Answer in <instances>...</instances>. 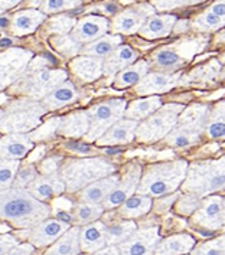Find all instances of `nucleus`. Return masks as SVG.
Here are the masks:
<instances>
[{
	"instance_id": "412c9836",
	"label": "nucleus",
	"mask_w": 225,
	"mask_h": 255,
	"mask_svg": "<svg viewBox=\"0 0 225 255\" xmlns=\"http://www.w3.org/2000/svg\"><path fill=\"white\" fill-rule=\"evenodd\" d=\"M104 59L81 55L69 62V69L82 82H93L104 74Z\"/></svg>"
},
{
	"instance_id": "2eb2a0df",
	"label": "nucleus",
	"mask_w": 225,
	"mask_h": 255,
	"mask_svg": "<svg viewBox=\"0 0 225 255\" xmlns=\"http://www.w3.org/2000/svg\"><path fill=\"white\" fill-rule=\"evenodd\" d=\"M160 242L159 228L149 227L136 231L132 237L120 244V254L121 255H153L155 250Z\"/></svg>"
},
{
	"instance_id": "cd10ccee",
	"label": "nucleus",
	"mask_w": 225,
	"mask_h": 255,
	"mask_svg": "<svg viewBox=\"0 0 225 255\" xmlns=\"http://www.w3.org/2000/svg\"><path fill=\"white\" fill-rule=\"evenodd\" d=\"M77 98H78L77 88L74 87L71 81L66 80L61 85H58L53 91H51L40 103L49 111V110H58V108L65 107L68 104H72L77 101Z\"/></svg>"
},
{
	"instance_id": "e433bc0d",
	"label": "nucleus",
	"mask_w": 225,
	"mask_h": 255,
	"mask_svg": "<svg viewBox=\"0 0 225 255\" xmlns=\"http://www.w3.org/2000/svg\"><path fill=\"white\" fill-rule=\"evenodd\" d=\"M207 135L212 140L225 138V103H220L214 108L207 123Z\"/></svg>"
},
{
	"instance_id": "473e14b6",
	"label": "nucleus",
	"mask_w": 225,
	"mask_h": 255,
	"mask_svg": "<svg viewBox=\"0 0 225 255\" xmlns=\"http://www.w3.org/2000/svg\"><path fill=\"white\" fill-rule=\"evenodd\" d=\"M121 45V36L119 35H108L100 39L87 43L81 48V54L94 56V58H107L111 52H114Z\"/></svg>"
},
{
	"instance_id": "7ed1b4c3",
	"label": "nucleus",
	"mask_w": 225,
	"mask_h": 255,
	"mask_svg": "<svg viewBox=\"0 0 225 255\" xmlns=\"http://www.w3.org/2000/svg\"><path fill=\"white\" fill-rule=\"evenodd\" d=\"M48 110L40 101L20 98L0 106V133L27 134L40 124Z\"/></svg>"
},
{
	"instance_id": "4468645a",
	"label": "nucleus",
	"mask_w": 225,
	"mask_h": 255,
	"mask_svg": "<svg viewBox=\"0 0 225 255\" xmlns=\"http://www.w3.org/2000/svg\"><path fill=\"white\" fill-rule=\"evenodd\" d=\"M142 180V166L137 163H132L126 173L120 179L119 185L116 189L107 196V199L103 202V208L108 211L116 206H121L134 192H137V188Z\"/></svg>"
},
{
	"instance_id": "a878e982",
	"label": "nucleus",
	"mask_w": 225,
	"mask_h": 255,
	"mask_svg": "<svg viewBox=\"0 0 225 255\" xmlns=\"http://www.w3.org/2000/svg\"><path fill=\"white\" fill-rule=\"evenodd\" d=\"M225 26V0H217L194 20L192 27L199 32H211Z\"/></svg>"
},
{
	"instance_id": "a18cd8bd",
	"label": "nucleus",
	"mask_w": 225,
	"mask_h": 255,
	"mask_svg": "<svg viewBox=\"0 0 225 255\" xmlns=\"http://www.w3.org/2000/svg\"><path fill=\"white\" fill-rule=\"evenodd\" d=\"M39 176V170L36 169L35 164L32 163H27L25 166H20L19 170H17V175L14 179L13 188L17 189H26L36 177Z\"/></svg>"
},
{
	"instance_id": "3c124183",
	"label": "nucleus",
	"mask_w": 225,
	"mask_h": 255,
	"mask_svg": "<svg viewBox=\"0 0 225 255\" xmlns=\"http://www.w3.org/2000/svg\"><path fill=\"white\" fill-rule=\"evenodd\" d=\"M17 244L20 242L17 241L13 234H0V255H6Z\"/></svg>"
},
{
	"instance_id": "4d7b16f0",
	"label": "nucleus",
	"mask_w": 225,
	"mask_h": 255,
	"mask_svg": "<svg viewBox=\"0 0 225 255\" xmlns=\"http://www.w3.org/2000/svg\"><path fill=\"white\" fill-rule=\"evenodd\" d=\"M120 151H121L120 148H111V150H108L107 153H108V154H114V153H120Z\"/></svg>"
},
{
	"instance_id": "bb28decb",
	"label": "nucleus",
	"mask_w": 225,
	"mask_h": 255,
	"mask_svg": "<svg viewBox=\"0 0 225 255\" xmlns=\"http://www.w3.org/2000/svg\"><path fill=\"white\" fill-rule=\"evenodd\" d=\"M137 55L129 45H120L119 48L104 58V74L106 77H113L120 74L123 69L134 64Z\"/></svg>"
},
{
	"instance_id": "20e7f679",
	"label": "nucleus",
	"mask_w": 225,
	"mask_h": 255,
	"mask_svg": "<svg viewBox=\"0 0 225 255\" xmlns=\"http://www.w3.org/2000/svg\"><path fill=\"white\" fill-rule=\"evenodd\" d=\"M66 78L68 74L64 69H51L46 65L29 64L26 72L7 91L23 98L42 101L58 85L65 82Z\"/></svg>"
},
{
	"instance_id": "6ab92c4d",
	"label": "nucleus",
	"mask_w": 225,
	"mask_h": 255,
	"mask_svg": "<svg viewBox=\"0 0 225 255\" xmlns=\"http://www.w3.org/2000/svg\"><path fill=\"white\" fill-rule=\"evenodd\" d=\"M139 121L121 119L114 126H111L104 134L97 140L98 146H119L134 140Z\"/></svg>"
},
{
	"instance_id": "c756f323",
	"label": "nucleus",
	"mask_w": 225,
	"mask_h": 255,
	"mask_svg": "<svg viewBox=\"0 0 225 255\" xmlns=\"http://www.w3.org/2000/svg\"><path fill=\"white\" fill-rule=\"evenodd\" d=\"M80 227H71L65 234L51 245L43 255H80Z\"/></svg>"
},
{
	"instance_id": "f8f14e48",
	"label": "nucleus",
	"mask_w": 225,
	"mask_h": 255,
	"mask_svg": "<svg viewBox=\"0 0 225 255\" xmlns=\"http://www.w3.org/2000/svg\"><path fill=\"white\" fill-rule=\"evenodd\" d=\"M69 228H71L69 222H65L59 218H48L39 224L33 225L32 228L26 229V240L35 248L51 247L53 242L58 241Z\"/></svg>"
},
{
	"instance_id": "b1692460",
	"label": "nucleus",
	"mask_w": 225,
	"mask_h": 255,
	"mask_svg": "<svg viewBox=\"0 0 225 255\" xmlns=\"http://www.w3.org/2000/svg\"><path fill=\"white\" fill-rule=\"evenodd\" d=\"M45 19L46 14L36 9L20 10L10 17V32L14 36H25L27 33L35 32Z\"/></svg>"
},
{
	"instance_id": "f704fd0d",
	"label": "nucleus",
	"mask_w": 225,
	"mask_h": 255,
	"mask_svg": "<svg viewBox=\"0 0 225 255\" xmlns=\"http://www.w3.org/2000/svg\"><path fill=\"white\" fill-rule=\"evenodd\" d=\"M153 208V201L150 196H145V195H134L130 196L127 201L124 202L120 206L119 212L123 218H139L147 214L150 209Z\"/></svg>"
},
{
	"instance_id": "864d4df0",
	"label": "nucleus",
	"mask_w": 225,
	"mask_h": 255,
	"mask_svg": "<svg viewBox=\"0 0 225 255\" xmlns=\"http://www.w3.org/2000/svg\"><path fill=\"white\" fill-rule=\"evenodd\" d=\"M93 255H121L120 254V248L117 245H107L103 250L97 251Z\"/></svg>"
},
{
	"instance_id": "0eeeda50",
	"label": "nucleus",
	"mask_w": 225,
	"mask_h": 255,
	"mask_svg": "<svg viewBox=\"0 0 225 255\" xmlns=\"http://www.w3.org/2000/svg\"><path fill=\"white\" fill-rule=\"evenodd\" d=\"M210 114L211 110L207 106H192L184 110L175 128L166 135V143L173 147H189L198 143L207 128Z\"/></svg>"
},
{
	"instance_id": "37998d69",
	"label": "nucleus",
	"mask_w": 225,
	"mask_h": 255,
	"mask_svg": "<svg viewBox=\"0 0 225 255\" xmlns=\"http://www.w3.org/2000/svg\"><path fill=\"white\" fill-rule=\"evenodd\" d=\"M84 0H42L40 3V12L45 14L59 13L69 9L78 7Z\"/></svg>"
},
{
	"instance_id": "ea45409f",
	"label": "nucleus",
	"mask_w": 225,
	"mask_h": 255,
	"mask_svg": "<svg viewBox=\"0 0 225 255\" xmlns=\"http://www.w3.org/2000/svg\"><path fill=\"white\" fill-rule=\"evenodd\" d=\"M51 45L53 46L55 51H58L59 54L65 58H72L77 54L81 52V43L71 36V33L68 35H55L51 38Z\"/></svg>"
},
{
	"instance_id": "423d86ee",
	"label": "nucleus",
	"mask_w": 225,
	"mask_h": 255,
	"mask_svg": "<svg viewBox=\"0 0 225 255\" xmlns=\"http://www.w3.org/2000/svg\"><path fill=\"white\" fill-rule=\"evenodd\" d=\"M182 188L199 198L225 189V157L191 164Z\"/></svg>"
},
{
	"instance_id": "4c0bfd02",
	"label": "nucleus",
	"mask_w": 225,
	"mask_h": 255,
	"mask_svg": "<svg viewBox=\"0 0 225 255\" xmlns=\"http://www.w3.org/2000/svg\"><path fill=\"white\" fill-rule=\"evenodd\" d=\"M186 61L188 59L184 55H181V52L176 49V46H166L153 55V62L163 69H176L181 65H184Z\"/></svg>"
},
{
	"instance_id": "dca6fc26",
	"label": "nucleus",
	"mask_w": 225,
	"mask_h": 255,
	"mask_svg": "<svg viewBox=\"0 0 225 255\" xmlns=\"http://www.w3.org/2000/svg\"><path fill=\"white\" fill-rule=\"evenodd\" d=\"M110 23L104 16L90 14L80 19L75 27L71 32V36L78 43H91L94 40L100 39L110 30Z\"/></svg>"
},
{
	"instance_id": "5701e85b",
	"label": "nucleus",
	"mask_w": 225,
	"mask_h": 255,
	"mask_svg": "<svg viewBox=\"0 0 225 255\" xmlns=\"http://www.w3.org/2000/svg\"><path fill=\"white\" fill-rule=\"evenodd\" d=\"M120 177L117 175H110L107 177H103L87 188L80 190V202L84 203H95V205H103L107 196L116 189L119 185Z\"/></svg>"
},
{
	"instance_id": "72a5a7b5",
	"label": "nucleus",
	"mask_w": 225,
	"mask_h": 255,
	"mask_svg": "<svg viewBox=\"0 0 225 255\" xmlns=\"http://www.w3.org/2000/svg\"><path fill=\"white\" fill-rule=\"evenodd\" d=\"M147 69H149V62H146V61L134 62L133 65L127 67L120 74H117V77L114 80V87L121 90V88H127V87L139 84L147 75Z\"/></svg>"
},
{
	"instance_id": "6e6d98bb",
	"label": "nucleus",
	"mask_w": 225,
	"mask_h": 255,
	"mask_svg": "<svg viewBox=\"0 0 225 255\" xmlns=\"http://www.w3.org/2000/svg\"><path fill=\"white\" fill-rule=\"evenodd\" d=\"M215 40H217L218 43H225V30H223V32H220V33L217 35V38H215Z\"/></svg>"
},
{
	"instance_id": "680f3d73",
	"label": "nucleus",
	"mask_w": 225,
	"mask_h": 255,
	"mask_svg": "<svg viewBox=\"0 0 225 255\" xmlns=\"http://www.w3.org/2000/svg\"><path fill=\"white\" fill-rule=\"evenodd\" d=\"M0 13H3V12H1V10H0Z\"/></svg>"
},
{
	"instance_id": "9d476101",
	"label": "nucleus",
	"mask_w": 225,
	"mask_h": 255,
	"mask_svg": "<svg viewBox=\"0 0 225 255\" xmlns=\"http://www.w3.org/2000/svg\"><path fill=\"white\" fill-rule=\"evenodd\" d=\"M33 54L25 48H7L0 52V93L7 91L26 72Z\"/></svg>"
},
{
	"instance_id": "393cba45",
	"label": "nucleus",
	"mask_w": 225,
	"mask_h": 255,
	"mask_svg": "<svg viewBox=\"0 0 225 255\" xmlns=\"http://www.w3.org/2000/svg\"><path fill=\"white\" fill-rule=\"evenodd\" d=\"M88 130H90L88 111H75L59 119L56 133L71 138H80V137H85Z\"/></svg>"
},
{
	"instance_id": "4be33fe9",
	"label": "nucleus",
	"mask_w": 225,
	"mask_h": 255,
	"mask_svg": "<svg viewBox=\"0 0 225 255\" xmlns=\"http://www.w3.org/2000/svg\"><path fill=\"white\" fill-rule=\"evenodd\" d=\"M181 74H160L152 72L147 74L143 80L136 85V93L140 95L160 94L172 90L173 87L179 82Z\"/></svg>"
},
{
	"instance_id": "c9c22d12",
	"label": "nucleus",
	"mask_w": 225,
	"mask_h": 255,
	"mask_svg": "<svg viewBox=\"0 0 225 255\" xmlns=\"http://www.w3.org/2000/svg\"><path fill=\"white\" fill-rule=\"evenodd\" d=\"M106 209L103 208V205H95V203H84L80 202L74 209H72V221L77 225H88L93 224L95 221H98L103 212Z\"/></svg>"
},
{
	"instance_id": "58836bf2",
	"label": "nucleus",
	"mask_w": 225,
	"mask_h": 255,
	"mask_svg": "<svg viewBox=\"0 0 225 255\" xmlns=\"http://www.w3.org/2000/svg\"><path fill=\"white\" fill-rule=\"evenodd\" d=\"M137 231V225L133 221H123L107 227V245H117L127 241Z\"/></svg>"
},
{
	"instance_id": "de8ad7c7",
	"label": "nucleus",
	"mask_w": 225,
	"mask_h": 255,
	"mask_svg": "<svg viewBox=\"0 0 225 255\" xmlns=\"http://www.w3.org/2000/svg\"><path fill=\"white\" fill-rule=\"evenodd\" d=\"M204 0H152L153 7L159 9V10H171L176 7H182V6H191V4H197L202 3Z\"/></svg>"
},
{
	"instance_id": "603ef678",
	"label": "nucleus",
	"mask_w": 225,
	"mask_h": 255,
	"mask_svg": "<svg viewBox=\"0 0 225 255\" xmlns=\"http://www.w3.org/2000/svg\"><path fill=\"white\" fill-rule=\"evenodd\" d=\"M35 250H36V248H35L32 244H29L27 241L20 242V244H17L14 248H12L6 255H33Z\"/></svg>"
},
{
	"instance_id": "49530a36",
	"label": "nucleus",
	"mask_w": 225,
	"mask_h": 255,
	"mask_svg": "<svg viewBox=\"0 0 225 255\" xmlns=\"http://www.w3.org/2000/svg\"><path fill=\"white\" fill-rule=\"evenodd\" d=\"M201 203H202V198H199V196L194 195V193L181 196L178 199V203H176V212L185 216L194 215L199 209Z\"/></svg>"
},
{
	"instance_id": "09e8293b",
	"label": "nucleus",
	"mask_w": 225,
	"mask_h": 255,
	"mask_svg": "<svg viewBox=\"0 0 225 255\" xmlns=\"http://www.w3.org/2000/svg\"><path fill=\"white\" fill-rule=\"evenodd\" d=\"M181 198V193L175 192L173 195H168V196H162L158 198L156 201L153 202V209L156 214H166L169 209H172L173 203Z\"/></svg>"
},
{
	"instance_id": "13d9d810",
	"label": "nucleus",
	"mask_w": 225,
	"mask_h": 255,
	"mask_svg": "<svg viewBox=\"0 0 225 255\" xmlns=\"http://www.w3.org/2000/svg\"><path fill=\"white\" fill-rule=\"evenodd\" d=\"M7 25V20L6 19H0V26H6Z\"/></svg>"
},
{
	"instance_id": "8fccbe9b",
	"label": "nucleus",
	"mask_w": 225,
	"mask_h": 255,
	"mask_svg": "<svg viewBox=\"0 0 225 255\" xmlns=\"http://www.w3.org/2000/svg\"><path fill=\"white\" fill-rule=\"evenodd\" d=\"M62 159L61 157H48L46 160L40 163L39 170L40 175H53V173H59V169L62 166Z\"/></svg>"
},
{
	"instance_id": "7c9ffc66",
	"label": "nucleus",
	"mask_w": 225,
	"mask_h": 255,
	"mask_svg": "<svg viewBox=\"0 0 225 255\" xmlns=\"http://www.w3.org/2000/svg\"><path fill=\"white\" fill-rule=\"evenodd\" d=\"M195 240L188 234L172 235L158 244L155 255H182L189 253L195 247Z\"/></svg>"
},
{
	"instance_id": "6e6552de",
	"label": "nucleus",
	"mask_w": 225,
	"mask_h": 255,
	"mask_svg": "<svg viewBox=\"0 0 225 255\" xmlns=\"http://www.w3.org/2000/svg\"><path fill=\"white\" fill-rule=\"evenodd\" d=\"M185 110V106L169 104L159 108L150 117H147L136 130V137L139 141L153 143L168 135L178 124L179 116Z\"/></svg>"
},
{
	"instance_id": "79ce46f5",
	"label": "nucleus",
	"mask_w": 225,
	"mask_h": 255,
	"mask_svg": "<svg viewBox=\"0 0 225 255\" xmlns=\"http://www.w3.org/2000/svg\"><path fill=\"white\" fill-rule=\"evenodd\" d=\"M20 167V160H3L0 159V190L13 188L14 179Z\"/></svg>"
},
{
	"instance_id": "052dcab7",
	"label": "nucleus",
	"mask_w": 225,
	"mask_h": 255,
	"mask_svg": "<svg viewBox=\"0 0 225 255\" xmlns=\"http://www.w3.org/2000/svg\"><path fill=\"white\" fill-rule=\"evenodd\" d=\"M80 255H93V254H80Z\"/></svg>"
},
{
	"instance_id": "a19ab883",
	"label": "nucleus",
	"mask_w": 225,
	"mask_h": 255,
	"mask_svg": "<svg viewBox=\"0 0 225 255\" xmlns=\"http://www.w3.org/2000/svg\"><path fill=\"white\" fill-rule=\"evenodd\" d=\"M75 25H77V22L74 17L66 16V14H58V16H53L52 19H49L48 25L45 27V32L51 33L53 36L55 35H68L69 32H72Z\"/></svg>"
},
{
	"instance_id": "2f4dec72",
	"label": "nucleus",
	"mask_w": 225,
	"mask_h": 255,
	"mask_svg": "<svg viewBox=\"0 0 225 255\" xmlns=\"http://www.w3.org/2000/svg\"><path fill=\"white\" fill-rule=\"evenodd\" d=\"M162 107V98L159 95H152L145 100H136L129 107L126 108V119L134 121L146 120L153 113H156Z\"/></svg>"
},
{
	"instance_id": "f03ea898",
	"label": "nucleus",
	"mask_w": 225,
	"mask_h": 255,
	"mask_svg": "<svg viewBox=\"0 0 225 255\" xmlns=\"http://www.w3.org/2000/svg\"><path fill=\"white\" fill-rule=\"evenodd\" d=\"M188 163L185 160L163 161L150 164L142 175L137 195L159 198L172 193L185 182L188 175Z\"/></svg>"
},
{
	"instance_id": "c85d7f7f",
	"label": "nucleus",
	"mask_w": 225,
	"mask_h": 255,
	"mask_svg": "<svg viewBox=\"0 0 225 255\" xmlns=\"http://www.w3.org/2000/svg\"><path fill=\"white\" fill-rule=\"evenodd\" d=\"M175 23H176V17L173 14H162V16L153 14L139 30V35L146 39L166 38L172 32Z\"/></svg>"
},
{
	"instance_id": "1a4fd4ad",
	"label": "nucleus",
	"mask_w": 225,
	"mask_h": 255,
	"mask_svg": "<svg viewBox=\"0 0 225 255\" xmlns=\"http://www.w3.org/2000/svg\"><path fill=\"white\" fill-rule=\"evenodd\" d=\"M127 103L121 98L106 100L98 103L88 110L90 116V130L84 137L87 141H97L107 130L114 126L124 116Z\"/></svg>"
},
{
	"instance_id": "9b49d317",
	"label": "nucleus",
	"mask_w": 225,
	"mask_h": 255,
	"mask_svg": "<svg viewBox=\"0 0 225 255\" xmlns=\"http://www.w3.org/2000/svg\"><path fill=\"white\" fill-rule=\"evenodd\" d=\"M155 13V7L152 3H140L134 4L132 7L123 10L121 13L116 14L111 30L114 33H123V35H132L139 33V30L143 27L147 19L152 17Z\"/></svg>"
},
{
	"instance_id": "f3484780",
	"label": "nucleus",
	"mask_w": 225,
	"mask_h": 255,
	"mask_svg": "<svg viewBox=\"0 0 225 255\" xmlns=\"http://www.w3.org/2000/svg\"><path fill=\"white\" fill-rule=\"evenodd\" d=\"M26 189L33 198L48 203L53 198L62 195L66 190V186L59 173H53V175H39Z\"/></svg>"
},
{
	"instance_id": "a211bd4d",
	"label": "nucleus",
	"mask_w": 225,
	"mask_h": 255,
	"mask_svg": "<svg viewBox=\"0 0 225 255\" xmlns=\"http://www.w3.org/2000/svg\"><path fill=\"white\" fill-rule=\"evenodd\" d=\"M33 148V140L29 134H4L0 137V159L22 160Z\"/></svg>"
},
{
	"instance_id": "aec40b11",
	"label": "nucleus",
	"mask_w": 225,
	"mask_h": 255,
	"mask_svg": "<svg viewBox=\"0 0 225 255\" xmlns=\"http://www.w3.org/2000/svg\"><path fill=\"white\" fill-rule=\"evenodd\" d=\"M81 251L84 254H95L107 247V225L95 221L80 228Z\"/></svg>"
},
{
	"instance_id": "bf43d9fd",
	"label": "nucleus",
	"mask_w": 225,
	"mask_h": 255,
	"mask_svg": "<svg viewBox=\"0 0 225 255\" xmlns=\"http://www.w3.org/2000/svg\"><path fill=\"white\" fill-rule=\"evenodd\" d=\"M223 61H224V62H225V55H224V56H223Z\"/></svg>"
},
{
	"instance_id": "f257e3e1",
	"label": "nucleus",
	"mask_w": 225,
	"mask_h": 255,
	"mask_svg": "<svg viewBox=\"0 0 225 255\" xmlns=\"http://www.w3.org/2000/svg\"><path fill=\"white\" fill-rule=\"evenodd\" d=\"M49 203L38 201L27 189L0 190V221L17 229H29L51 216Z\"/></svg>"
},
{
	"instance_id": "ddd939ff",
	"label": "nucleus",
	"mask_w": 225,
	"mask_h": 255,
	"mask_svg": "<svg viewBox=\"0 0 225 255\" xmlns=\"http://www.w3.org/2000/svg\"><path fill=\"white\" fill-rule=\"evenodd\" d=\"M192 222L199 228L215 231L225 225V196L202 199L199 209L192 215Z\"/></svg>"
},
{
	"instance_id": "39448f33",
	"label": "nucleus",
	"mask_w": 225,
	"mask_h": 255,
	"mask_svg": "<svg viewBox=\"0 0 225 255\" xmlns=\"http://www.w3.org/2000/svg\"><path fill=\"white\" fill-rule=\"evenodd\" d=\"M116 167L104 157H88V159H74L64 163L59 169L66 186V192H80L94 182L114 175Z\"/></svg>"
},
{
	"instance_id": "5fc2aeb1",
	"label": "nucleus",
	"mask_w": 225,
	"mask_h": 255,
	"mask_svg": "<svg viewBox=\"0 0 225 255\" xmlns=\"http://www.w3.org/2000/svg\"><path fill=\"white\" fill-rule=\"evenodd\" d=\"M22 0H0V10L4 12V10H9L14 7L16 4H19Z\"/></svg>"
},
{
	"instance_id": "c03bdc74",
	"label": "nucleus",
	"mask_w": 225,
	"mask_h": 255,
	"mask_svg": "<svg viewBox=\"0 0 225 255\" xmlns=\"http://www.w3.org/2000/svg\"><path fill=\"white\" fill-rule=\"evenodd\" d=\"M192 255H225V235L197 245Z\"/></svg>"
}]
</instances>
